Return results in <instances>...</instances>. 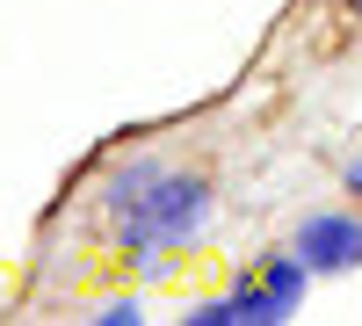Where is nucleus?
Here are the masks:
<instances>
[{
	"instance_id": "obj_1",
	"label": "nucleus",
	"mask_w": 362,
	"mask_h": 326,
	"mask_svg": "<svg viewBox=\"0 0 362 326\" xmlns=\"http://www.w3.org/2000/svg\"><path fill=\"white\" fill-rule=\"evenodd\" d=\"M95 203L109 218L116 254L145 261V269H167L174 254H189L210 240L218 225V189L196 167H174L167 153H116L95 182Z\"/></svg>"
},
{
	"instance_id": "obj_6",
	"label": "nucleus",
	"mask_w": 362,
	"mask_h": 326,
	"mask_svg": "<svg viewBox=\"0 0 362 326\" xmlns=\"http://www.w3.org/2000/svg\"><path fill=\"white\" fill-rule=\"evenodd\" d=\"M341 15H355V22H362V0H341Z\"/></svg>"
},
{
	"instance_id": "obj_4",
	"label": "nucleus",
	"mask_w": 362,
	"mask_h": 326,
	"mask_svg": "<svg viewBox=\"0 0 362 326\" xmlns=\"http://www.w3.org/2000/svg\"><path fill=\"white\" fill-rule=\"evenodd\" d=\"M87 319H95V326H138V319H145V305H138V298H109V305H95Z\"/></svg>"
},
{
	"instance_id": "obj_3",
	"label": "nucleus",
	"mask_w": 362,
	"mask_h": 326,
	"mask_svg": "<svg viewBox=\"0 0 362 326\" xmlns=\"http://www.w3.org/2000/svg\"><path fill=\"white\" fill-rule=\"evenodd\" d=\"M283 319H290V312H283V305L261 290V276H254V269L239 276V283L225 290V298H203V305H189V326H283Z\"/></svg>"
},
{
	"instance_id": "obj_2",
	"label": "nucleus",
	"mask_w": 362,
	"mask_h": 326,
	"mask_svg": "<svg viewBox=\"0 0 362 326\" xmlns=\"http://www.w3.org/2000/svg\"><path fill=\"white\" fill-rule=\"evenodd\" d=\"M290 247L312 261V276H355V269H362V203H348V211H312V218H297Z\"/></svg>"
},
{
	"instance_id": "obj_5",
	"label": "nucleus",
	"mask_w": 362,
	"mask_h": 326,
	"mask_svg": "<svg viewBox=\"0 0 362 326\" xmlns=\"http://www.w3.org/2000/svg\"><path fill=\"white\" fill-rule=\"evenodd\" d=\"M341 189H348V196H355V203H362V153H355V160H348V167H341Z\"/></svg>"
}]
</instances>
